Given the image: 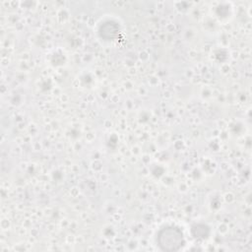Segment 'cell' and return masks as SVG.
Wrapping results in <instances>:
<instances>
[{
  "label": "cell",
  "instance_id": "obj_2",
  "mask_svg": "<svg viewBox=\"0 0 252 252\" xmlns=\"http://www.w3.org/2000/svg\"><path fill=\"white\" fill-rule=\"evenodd\" d=\"M192 233L194 235V237L196 238H200V239H205L209 236L210 234V229L206 224H202V223H198L195 224L192 227Z\"/></svg>",
  "mask_w": 252,
  "mask_h": 252
},
{
  "label": "cell",
  "instance_id": "obj_1",
  "mask_svg": "<svg viewBox=\"0 0 252 252\" xmlns=\"http://www.w3.org/2000/svg\"><path fill=\"white\" fill-rule=\"evenodd\" d=\"M158 247L165 252H174L180 250L185 244V238L182 230L174 225H168L161 228L158 234Z\"/></svg>",
  "mask_w": 252,
  "mask_h": 252
}]
</instances>
